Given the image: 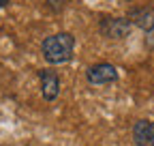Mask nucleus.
Here are the masks:
<instances>
[{"mask_svg": "<svg viewBox=\"0 0 154 146\" xmlns=\"http://www.w3.org/2000/svg\"><path fill=\"white\" fill-rule=\"evenodd\" d=\"M150 135V120H137L133 125V142L135 146H146Z\"/></svg>", "mask_w": 154, "mask_h": 146, "instance_id": "obj_6", "label": "nucleus"}, {"mask_svg": "<svg viewBox=\"0 0 154 146\" xmlns=\"http://www.w3.org/2000/svg\"><path fill=\"white\" fill-rule=\"evenodd\" d=\"M73 49H75V36L71 32H58L51 34L41 43L43 58L49 65H62L73 58Z\"/></svg>", "mask_w": 154, "mask_h": 146, "instance_id": "obj_1", "label": "nucleus"}, {"mask_svg": "<svg viewBox=\"0 0 154 146\" xmlns=\"http://www.w3.org/2000/svg\"><path fill=\"white\" fill-rule=\"evenodd\" d=\"M86 80L94 86H101V84H111L118 80V69L109 62H96L86 71Z\"/></svg>", "mask_w": 154, "mask_h": 146, "instance_id": "obj_2", "label": "nucleus"}, {"mask_svg": "<svg viewBox=\"0 0 154 146\" xmlns=\"http://www.w3.org/2000/svg\"><path fill=\"white\" fill-rule=\"evenodd\" d=\"M128 17H131V22H133L135 26H139L141 30H146V32H152V30H154V9H152V7L133 9Z\"/></svg>", "mask_w": 154, "mask_h": 146, "instance_id": "obj_5", "label": "nucleus"}, {"mask_svg": "<svg viewBox=\"0 0 154 146\" xmlns=\"http://www.w3.org/2000/svg\"><path fill=\"white\" fill-rule=\"evenodd\" d=\"M99 30L107 39H124L131 32V22L124 20V17H105L99 24Z\"/></svg>", "mask_w": 154, "mask_h": 146, "instance_id": "obj_3", "label": "nucleus"}, {"mask_svg": "<svg viewBox=\"0 0 154 146\" xmlns=\"http://www.w3.org/2000/svg\"><path fill=\"white\" fill-rule=\"evenodd\" d=\"M9 5V0H0V9H2V7H7Z\"/></svg>", "mask_w": 154, "mask_h": 146, "instance_id": "obj_8", "label": "nucleus"}, {"mask_svg": "<svg viewBox=\"0 0 154 146\" xmlns=\"http://www.w3.org/2000/svg\"><path fill=\"white\" fill-rule=\"evenodd\" d=\"M146 146H154V120H150V135H148V144Z\"/></svg>", "mask_w": 154, "mask_h": 146, "instance_id": "obj_7", "label": "nucleus"}, {"mask_svg": "<svg viewBox=\"0 0 154 146\" xmlns=\"http://www.w3.org/2000/svg\"><path fill=\"white\" fill-rule=\"evenodd\" d=\"M38 80H41V93L45 101H54L60 95V78L51 69H41L38 71Z\"/></svg>", "mask_w": 154, "mask_h": 146, "instance_id": "obj_4", "label": "nucleus"}]
</instances>
